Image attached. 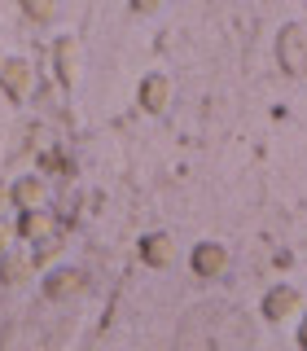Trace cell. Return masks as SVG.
<instances>
[{"label": "cell", "mask_w": 307, "mask_h": 351, "mask_svg": "<svg viewBox=\"0 0 307 351\" xmlns=\"http://www.w3.org/2000/svg\"><path fill=\"white\" fill-rule=\"evenodd\" d=\"M40 88V71L31 58H5V66H0V93L9 97L14 106H27L31 97H36Z\"/></svg>", "instance_id": "1"}, {"label": "cell", "mask_w": 307, "mask_h": 351, "mask_svg": "<svg viewBox=\"0 0 307 351\" xmlns=\"http://www.w3.org/2000/svg\"><path fill=\"white\" fill-rule=\"evenodd\" d=\"M84 75V44L79 36H58L53 40V80H58L62 93H75Z\"/></svg>", "instance_id": "2"}, {"label": "cell", "mask_w": 307, "mask_h": 351, "mask_svg": "<svg viewBox=\"0 0 307 351\" xmlns=\"http://www.w3.org/2000/svg\"><path fill=\"white\" fill-rule=\"evenodd\" d=\"M277 62L285 75H307V27L303 22H285L281 36H277Z\"/></svg>", "instance_id": "3"}, {"label": "cell", "mask_w": 307, "mask_h": 351, "mask_svg": "<svg viewBox=\"0 0 307 351\" xmlns=\"http://www.w3.org/2000/svg\"><path fill=\"white\" fill-rule=\"evenodd\" d=\"M259 312H263V321H272V325H281V321H294V316L303 312V294L294 290V285H268V294H263V303H259Z\"/></svg>", "instance_id": "4"}, {"label": "cell", "mask_w": 307, "mask_h": 351, "mask_svg": "<svg viewBox=\"0 0 307 351\" xmlns=\"http://www.w3.org/2000/svg\"><path fill=\"white\" fill-rule=\"evenodd\" d=\"M189 268H193V277L197 281H215V277H224L228 272V246L224 241H197V246L189 250Z\"/></svg>", "instance_id": "5"}, {"label": "cell", "mask_w": 307, "mask_h": 351, "mask_svg": "<svg viewBox=\"0 0 307 351\" xmlns=\"http://www.w3.org/2000/svg\"><path fill=\"white\" fill-rule=\"evenodd\" d=\"M88 290V272L84 268H49V277H44V299L49 303H71L79 299V294Z\"/></svg>", "instance_id": "6"}, {"label": "cell", "mask_w": 307, "mask_h": 351, "mask_svg": "<svg viewBox=\"0 0 307 351\" xmlns=\"http://www.w3.org/2000/svg\"><path fill=\"white\" fill-rule=\"evenodd\" d=\"M140 263H145V268H171L175 259H180V246H175V237L171 233H162V228H154V233H145L140 237Z\"/></svg>", "instance_id": "7"}, {"label": "cell", "mask_w": 307, "mask_h": 351, "mask_svg": "<svg viewBox=\"0 0 307 351\" xmlns=\"http://www.w3.org/2000/svg\"><path fill=\"white\" fill-rule=\"evenodd\" d=\"M136 106L145 110V114H162V110L171 106V75L167 71H149L145 80L136 88Z\"/></svg>", "instance_id": "8"}, {"label": "cell", "mask_w": 307, "mask_h": 351, "mask_svg": "<svg viewBox=\"0 0 307 351\" xmlns=\"http://www.w3.org/2000/svg\"><path fill=\"white\" fill-rule=\"evenodd\" d=\"M36 255H31V250H22V246H9L5 255H0V285H9V290H14V285H27L31 277H36Z\"/></svg>", "instance_id": "9"}, {"label": "cell", "mask_w": 307, "mask_h": 351, "mask_svg": "<svg viewBox=\"0 0 307 351\" xmlns=\"http://www.w3.org/2000/svg\"><path fill=\"white\" fill-rule=\"evenodd\" d=\"M14 228H18V241H40V237H49L53 228H58V219H53V211L49 206H31V211H18V219H14Z\"/></svg>", "instance_id": "10"}, {"label": "cell", "mask_w": 307, "mask_h": 351, "mask_svg": "<svg viewBox=\"0 0 307 351\" xmlns=\"http://www.w3.org/2000/svg\"><path fill=\"white\" fill-rule=\"evenodd\" d=\"M14 193V211H31V206H49V180L44 176H18L9 184Z\"/></svg>", "instance_id": "11"}, {"label": "cell", "mask_w": 307, "mask_h": 351, "mask_svg": "<svg viewBox=\"0 0 307 351\" xmlns=\"http://www.w3.org/2000/svg\"><path fill=\"white\" fill-rule=\"evenodd\" d=\"M31 246H36V250H31V255H36V263H40V268H44V263H53V259H58L62 250H66V241H62V233H58V228H53L49 237L31 241Z\"/></svg>", "instance_id": "12"}, {"label": "cell", "mask_w": 307, "mask_h": 351, "mask_svg": "<svg viewBox=\"0 0 307 351\" xmlns=\"http://www.w3.org/2000/svg\"><path fill=\"white\" fill-rule=\"evenodd\" d=\"M18 9H22V18L27 22H53V14H58V0H18Z\"/></svg>", "instance_id": "13"}, {"label": "cell", "mask_w": 307, "mask_h": 351, "mask_svg": "<svg viewBox=\"0 0 307 351\" xmlns=\"http://www.w3.org/2000/svg\"><path fill=\"white\" fill-rule=\"evenodd\" d=\"M127 5H132V14H136V18H149V14H158V9H162V0H127Z\"/></svg>", "instance_id": "14"}, {"label": "cell", "mask_w": 307, "mask_h": 351, "mask_svg": "<svg viewBox=\"0 0 307 351\" xmlns=\"http://www.w3.org/2000/svg\"><path fill=\"white\" fill-rule=\"evenodd\" d=\"M14 241H18V228L9 224V219H0V255H5V250L14 246Z\"/></svg>", "instance_id": "15"}, {"label": "cell", "mask_w": 307, "mask_h": 351, "mask_svg": "<svg viewBox=\"0 0 307 351\" xmlns=\"http://www.w3.org/2000/svg\"><path fill=\"white\" fill-rule=\"evenodd\" d=\"M9 211H14V193H9V184L0 180V219H5Z\"/></svg>", "instance_id": "16"}, {"label": "cell", "mask_w": 307, "mask_h": 351, "mask_svg": "<svg viewBox=\"0 0 307 351\" xmlns=\"http://www.w3.org/2000/svg\"><path fill=\"white\" fill-rule=\"evenodd\" d=\"M294 338H299V347L307 351V316H303V321H299V334H294Z\"/></svg>", "instance_id": "17"}, {"label": "cell", "mask_w": 307, "mask_h": 351, "mask_svg": "<svg viewBox=\"0 0 307 351\" xmlns=\"http://www.w3.org/2000/svg\"><path fill=\"white\" fill-rule=\"evenodd\" d=\"M5 58H9V53H5V49H0V66H5Z\"/></svg>", "instance_id": "18"}]
</instances>
